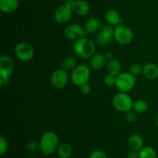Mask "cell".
I'll list each match as a JSON object with an SVG mask.
<instances>
[{"instance_id":"cell-1","label":"cell","mask_w":158,"mask_h":158,"mask_svg":"<svg viewBox=\"0 0 158 158\" xmlns=\"http://www.w3.org/2000/svg\"><path fill=\"white\" fill-rule=\"evenodd\" d=\"M39 145H40V152L43 154H52L57 151V149L60 145L58 136L56 133L52 131L45 132L40 138Z\"/></svg>"},{"instance_id":"cell-2","label":"cell","mask_w":158,"mask_h":158,"mask_svg":"<svg viewBox=\"0 0 158 158\" xmlns=\"http://www.w3.org/2000/svg\"><path fill=\"white\" fill-rule=\"evenodd\" d=\"M73 48L77 55L84 59L90 58L96 54L95 43L86 37L76 40Z\"/></svg>"},{"instance_id":"cell-3","label":"cell","mask_w":158,"mask_h":158,"mask_svg":"<svg viewBox=\"0 0 158 158\" xmlns=\"http://www.w3.org/2000/svg\"><path fill=\"white\" fill-rule=\"evenodd\" d=\"M90 68L84 64L77 65L70 74V80L76 86L80 87L83 85L89 83L90 78Z\"/></svg>"},{"instance_id":"cell-4","label":"cell","mask_w":158,"mask_h":158,"mask_svg":"<svg viewBox=\"0 0 158 158\" xmlns=\"http://www.w3.org/2000/svg\"><path fill=\"white\" fill-rule=\"evenodd\" d=\"M113 105L120 112L127 113L133 109L134 102L128 93L119 92L113 98Z\"/></svg>"},{"instance_id":"cell-5","label":"cell","mask_w":158,"mask_h":158,"mask_svg":"<svg viewBox=\"0 0 158 158\" xmlns=\"http://www.w3.org/2000/svg\"><path fill=\"white\" fill-rule=\"evenodd\" d=\"M135 76L128 72H121L117 76L116 88L120 92L128 93L134 88L136 85Z\"/></svg>"},{"instance_id":"cell-6","label":"cell","mask_w":158,"mask_h":158,"mask_svg":"<svg viewBox=\"0 0 158 158\" xmlns=\"http://www.w3.org/2000/svg\"><path fill=\"white\" fill-rule=\"evenodd\" d=\"M114 40L122 45H127L134 40L132 29L124 23H120L114 27Z\"/></svg>"},{"instance_id":"cell-7","label":"cell","mask_w":158,"mask_h":158,"mask_svg":"<svg viewBox=\"0 0 158 158\" xmlns=\"http://www.w3.org/2000/svg\"><path fill=\"white\" fill-rule=\"evenodd\" d=\"M14 53L17 59L22 62H29L32 60L35 54L32 45L26 42H19L15 45Z\"/></svg>"},{"instance_id":"cell-8","label":"cell","mask_w":158,"mask_h":158,"mask_svg":"<svg viewBox=\"0 0 158 158\" xmlns=\"http://www.w3.org/2000/svg\"><path fill=\"white\" fill-rule=\"evenodd\" d=\"M114 27L109 24L102 26L96 36V42L100 46H105L111 44L114 40Z\"/></svg>"},{"instance_id":"cell-9","label":"cell","mask_w":158,"mask_h":158,"mask_svg":"<svg viewBox=\"0 0 158 158\" xmlns=\"http://www.w3.org/2000/svg\"><path fill=\"white\" fill-rule=\"evenodd\" d=\"M69 81L67 71L63 68H57L52 71L50 77L51 85L56 89H62L65 88Z\"/></svg>"},{"instance_id":"cell-10","label":"cell","mask_w":158,"mask_h":158,"mask_svg":"<svg viewBox=\"0 0 158 158\" xmlns=\"http://www.w3.org/2000/svg\"><path fill=\"white\" fill-rule=\"evenodd\" d=\"M86 35L87 33L85 31L83 26H80L77 23H69L64 29V36L68 40L76 41L79 39L86 37Z\"/></svg>"},{"instance_id":"cell-11","label":"cell","mask_w":158,"mask_h":158,"mask_svg":"<svg viewBox=\"0 0 158 158\" xmlns=\"http://www.w3.org/2000/svg\"><path fill=\"white\" fill-rule=\"evenodd\" d=\"M72 7L67 4H63L59 6L54 13V20L59 24H66L69 22L73 15Z\"/></svg>"},{"instance_id":"cell-12","label":"cell","mask_w":158,"mask_h":158,"mask_svg":"<svg viewBox=\"0 0 158 158\" xmlns=\"http://www.w3.org/2000/svg\"><path fill=\"white\" fill-rule=\"evenodd\" d=\"M14 62L8 55H2L0 57V78L10 79L13 73Z\"/></svg>"},{"instance_id":"cell-13","label":"cell","mask_w":158,"mask_h":158,"mask_svg":"<svg viewBox=\"0 0 158 158\" xmlns=\"http://www.w3.org/2000/svg\"><path fill=\"white\" fill-rule=\"evenodd\" d=\"M89 59H90L89 67L95 71H99V70L103 68V67L106 66V61H107L104 54H101V53H96Z\"/></svg>"},{"instance_id":"cell-14","label":"cell","mask_w":158,"mask_h":158,"mask_svg":"<svg viewBox=\"0 0 158 158\" xmlns=\"http://www.w3.org/2000/svg\"><path fill=\"white\" fill-rule=\"evenodd\" d=\"M101 27V22L96 17H91L88 19L83 26V28L87 34L97 33Z\"/></svg>"},{"instance_id":"cell-15","label":"cell","mask_w":158,"mask_h":158,"mask_svg":"<svg viewBox=\"0 0 158 158\" xmlns=\"http://www.w3.org/2000/svg\"><path fill=\"white\" fill-rule=\"evenodd\" d=\"M105 20H106L107 24L110 25L114 27L120 24V23H123L120 13H119L118 11L114 9H110L106 11V14H105Z\"/></svg>"},{"instance_id":"cell-16","label":"cell","mask_w":158,"mask_h":158,"mask_svg":"<svg viewBox=\"0 0 158 158\" xmlns=\"http://www.w3.org/2000/svg\"><path fill=\"white\" fill-rule=\"evenodd\" d=\"M73 11L80 16H84L89 12V6L84 0H75L73 5Z\"/></svg>"},{"instance_id":"cell-17","label":"cell","mask_w":158,"mask_h":158,"mask_svg":"<svg viewBox=\"0 0 158 158\" xmlns=\"http://www.w3.org/2000/svg\"><path fill=\"white\" fill-rule=\"evenodd\" d=\"M142 74L149 80H154L158 77V66L154 63L145 64L142 68Z\"/></svg>"},{"instance_id":"cell-18","label":"cell","mask_w":158,"mask_h":158,"mask_svg":"<svg viewBox=\"0 0 158 158\" xmlns=\"http://www.w3.org/2000/svg\"><path fill=\"white\" fill-rule=\"evenodd\" d=\"M127 146L130 150L139 151L143 147V139L138 134H132L127 140Z\"/></svg>"},{"instance_id":"cell-19","label":"cell","mask_w":158,"mask_h":158,"mask_svg":"<svg viewBox=\"0 0 158 158\" xmlns=\"http://www.w3.org/2000/svg\"><path fill=\"white\" fill-rule=\"evenodd\" d=\"M107 74H113V75L117 76L122 72L121 64L119 60L116 59H112L106 61V66H105Z\"/></svg>"},{"instance_id":"cell-20","label":"cell","mask_w":158,"mask_h":158,"mask_svg":"<svg viewBox=\"0 0 158 158\" xmlns=\"http://www.w3.org/2000/svg\"><path fill=\"white\" fill-rule=\"evenodd\" d=\"M19 0H0V9L4 13H11L19 6Z\"/></svg>"},{"instance_id":"cell-21","label":"cell","mask_w":158,"mask_h":158,"mask_svg":"<svg viewBox=\"0 0 158 158\" xmlns=\"http://www.w3.org/2000/svg\"><path fill=\"white\" fill-rule=\"evenodd\" d=\"M56 152L59 158H70L73 153V149L70 144L64 142L59 145Z\"/></svg>"},{"instance_id":"cell-22","label":"cell","mask_w":158,"mask_h":158,"mask_svg":"<svg viewBox=\"0 0 158 158\" xmlns=\"http://www.w3.org/2000/svg\"><path fill=\"white\" fill-rule=\"evenodd\" d=\"M77 60L72 56H66L60 61V68L65 71L73 70L77 67Z\"/></svg>"},{"instance_id":"cell-23","label":"cell","mask_w":158,"mask_h":158,"mask_svg":"<svg viewBox=\"0 0 158 158\" xmlns=\"http://www.w3.org/2000/svg\"><path fill=\"white\" fill-rule=\"evenodd\" d=\"M139 158H157V153L155 149L150 146L143 147L138 151Z\"/></svg>"},{"instance_id":"cell-24","label":"cell","mask_w":158,"mask_h":158,"mask_svg":"<svg viewBox=\"0 0 158 158\" xmlns=\"http://www.w3.org/2000/svg\"><path fill=\"white\" fill-rule=\"evenodd\" d=\"M148 109V103L147 101L143 99H138L136 102H134L133 110L137 114H143L146 112Z\"/></svg>"},{"instance_id":"cell-25","label":"cell","mask_w":158,"mask_h":158,"mask_svg":"<svg viewBox=\"0 0 158 158\" xmlns=\"http://www.w3.org/2000/svg\"><path fill=\"white\" fill-rule=\"evenodd\" d=\"M9 150V143L3 136H0V154L3 156Z\"/></svg>"},{"instance_id":"cell-26","label":"cell","mask_w":158,"mask_h":158,"mask_svg":"<svg viewBox=\"0 0 158 158\" xmlns=\"http://www.w3.org/2000/svg\"><path fill=\"white\" fill-rule=\"evenodd\" d=\"M142 68H143V67H141V65L139 64H131V66H130L129 72L136 77V76H138L141 74Z\"/></svg>"},{"instance_id":"cell-27","label":"cell","mask_w":158,"mask_h":158,"mask_svg":"<svg viewBox=\"0 0 158 158\" xmlns=\"http://www.w3.org/2000/svg\"><path fill=\"white\" fill-rule=\"evenodd\" d=\"M116 81H117V76L113 75L110 74H106L103 78L105 85L107 86H114L116 85Z\"/></svg>"},{"instance_id":"cell-28","label":"cell","mask_w":158,"mask_h":158,"mask_svg":"<svg viewBox=\"0 0 158 158\" xmlns=\"http://www.w3.org/2000/svg\"><path fill=\"white\" fill-rule=\"evenodd\" d=\"M26 149L28 151L31 152V153H35L37 150H40V145L39 143L35 142L34 140H31L26 144Z\"/></svg>"},{"instance_id":"cell-29","label":"cell","mask_w":158,"mask_h":158,"mask_svg":"<svg viewBox=\"0 0 158 158\" xmlns=\"http://www.w3.org/2000/svg\"><path fill=\"white\" fill-rule=\"evenodd\" d=\"M89 158H108L107 155L103 150H95L89 154Z\"/></svg>"},{"instance_id":"cell-30","label":"cell","mask_w":158,"mask_h":158,"mask_svg":"<svg viewBox=\"0 0 158 158\" xmlns=\"http://www.w3.org/2000/svg\"><path fill=\"white\" fill-rule=\"evenodd\" d=\"M137 113L133 110V111H130L126 113V119L128 122L130 123H133V122H135L137 120Z\"/></svg>"},{"instance_id":"cell-31","label":"cell","mask_w":158,"mask_h":158,"mask_svg":"<svg viewBox=\"0 0 158 158\" xmlns=\"http://www.w3.org/2000/svg\"><path fill=\"white\" fill-rule=\"evenodd\" d=\"M80 91L82 94L86 95V94H89L91 93V91H92V86L90 85V84L86 83L80 87Z\"/></svg>"},{"instance_id":"cell-32","label":"cell","mask_w":158,"mask_h":158,"mask_svg":"<svg viewBox=\"0 0 158 158\" xmlns=\"http://www.w3.org/2000/svg\"><path fill=\"white\" fill-rule=\"evenodd\" d=\"M127 158H139L138 151L131 150L127 153Z\"/></svg>"},{"instance_id":"cell-33","label":"cell","mask_w":158,"mask_h":158,"mask_svg":"<svg viewBox=\"0 0 158 158\" xmlns=\"http://www.w3.org/2000/svg\"><path fill=\"white\" fill-rule=\"evenodd\" d=\"M105 57H106V60H110L114 59V53L111 52V51H107V52L105 53Z\"/></svg>"},{"instance_id":"cell-34","label":"cell","mask_w":158,"mask_h":158,"mask_svg":"<svg viewBox=\"0 0 158 158\" xmlns=\"http://www.w3.org/2000/svg\"><path fill=\"white\" fill-rule=\"evenodd\" d=\"M155 124L158 127V112L156 114V116H155Z\"/></svg>"},{"instance_id":"cell-35","label":"cell","mask_w":158,"mask_h":158,"mask_svg":"<svg viewBox=\"0 0 158 158\" xmlns=\"http://www.w3.org/2000/svg\"><path fill=\"white\" fill-rule=\"evenodd\" d=\"M157 139H158V133H157Z\"/></svg>"},{"instance_id":"cell-36","label":"cell","mask_w":158,"mask_h":158,"mask_svg":"<svg viewBox=\"0 0 158 158\" xmlns=\"http://www.w3.org/2000/svg\"><path fill=\"white\" fill-rule=\"evenodd\" d=\"M21 1H26V0H21Z\"/></svg>"}]
</instances>
